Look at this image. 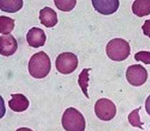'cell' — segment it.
Here are the masks:
<instances>
[{"mask_svg":"<svg viewBox=\"0 0 150 131\" xmlns=\"http://www.w3.org/2000/svg\"><path fill=\"white\" fill-rule=\"evenodd\" d=\"M51 60L44 51H40L32 56L28 62V71L32 77L42 79L49 74L51 70Z\"/></svg>","mask_w":150,"mask_h":131,"instance_id":"1","label":"cell"},{"mask_svg":"<svg viewBox=\"0 0 150 131\" xmlns=\"http://www.w3.org/2000/svg\"><path fill=\"white\" fill-rule=\"evenodd\" d=\"M62 125L66 131H84L86 121L79 110L69 108L63 114Z\"/></svg>","mask_w":150,"mask_h":131,"instance_id":"2","label":"cell"},{"mask_svg":"<svg viewBox=\"0 0 150 131\" xmlns=\"http://www.w3.org/2000/svg\"><path fill=\"white\" fill-rule=\"evenodd\" d=\"M108 57L114 61H123L130 54V47L126 40L115 38L111 40L106 47Z\"/></svg>","mask_w":150,"mask_h":131,"instance_id":"3","label":"cell"},{"mask_svg":"<svg viewBox=\"0 0 150 131\" xmlns=\"http://www.w3.org/2000/svg\"><path fill=\"white\" fill-rule=\"evenodd\" d=\"M79 60L74 53H63L58 56L55 60L57 71L62 74H70L77 68Z\"/></svg>","mask_w":150,"mask_h":131,"instance_id":"4","label":"cell"},{"mask_svg":"<svg viewBox=\"0 0 150 131\" xmlns=\"http://www.w3.org/2000/svg\"><path fill=\"white\" fill-rule=\"evenodd\" d=\"M95 113L100 119L108 121L114 118L117 108L111 100L108 98H101L95 104Z\"/></svg>","mask_w":150,"mask_h":131,"instance_id":"5","label":"cell"},{"mask_svg":"<svg viewBox=\"0 0 150 131\" xmlns=\"http://www.w3.org/2000/svg\"><path fill=\"white\" fill-rule=\"evenodd\" d=\"M148 71L146 68L140 64L129 66L126 73L128 83L135 87H139L145 83L148 79Z\"/></svg>","mask_w":150,"mask_h":131,"instance_id":"6","label":"cell"},{"mask_svg":"<svg viewBox=\"0 0 150 131\" xmlns=\"http://www.w3.org/2000/svg\"><path fill=\"white\" fill-rule=\"evenodd\" d=\"M94 9L102 15H109L115 13L119 7L118 0H93Z\"/></svg>","mask_w":150,"mask_h":131,"instance_id":"7","label":"cell"},{"mask_svg":"<svg viewBox=\"0 0 150 131\" xmlns=\"http://www.w3.org/2000/svg\"><path fill=\"white\" fill-rule=\"evenodd\" d=\"M18 48L17 41L12 35L0 36V53L3 56H11Z\"/></svg>","mask_w":150,"mask_h":131,"instance_id":"8","label":"cell"},{"mask_svg":"<svg viewBox=\"0 0 150 131\" xmlns=\"http://www.w3.org/2000/svg\"><path fill=\"white\" fill-rule=\"evenodd\" d=\"M26 40L30 47L38 48L44 45L46 41V36L42 29L34 27L28 32Z\"/></svg>","mask_w":150,"mask_h":131,"instance_id":"9","label":"cell"},{"mask_svg":"<svg viewBox=\"0 0 150 131\" xmlns=\"http://www.w3.org/2000/svg\"><path fill=\"white\" fill-rule=\"evenodd\" d=\"M39 18L43 25L47 28H52L58 22L57 13L49 7H45L40 10Z\"/></svg>","mask_w":150,"mask_h":131,"instance_id":"10","label":"cell"},{"mask_svg":"<svg viewBox=\"0 0 150 131\" xmlns=\"http://www.w3.org/2000/svg\"><path fill=\"white\" fill-rule=\"evenodd\" d=\"M12 98L9 101L11 109L15 112H22L26 110L29 106V101L25 95L22 94L11 95Z\"/></svg>","mask_w":150,"mask_h":131,"instance_id":"11","label":"cell"},{"mask_svg":"<svg viewBox=\"0 0 150 131\" xmlns=\"http://www.w3.org/2000/svg\"><path fill=\"white\" fill-rule=\"evenodd\" d=\"M132 12L138 17H143L150 14V1L136 0L133 3Z\"/></svg>","mask_w":150,"mask_h":131,"instance_id":"12","label":"cell"},{"mask_svg":"<svg viewBox=\"0 0 150 131\" xmlns=\"http://www.w3.org/2000/svg\"><path fill=\"white\" fill-rule=\"evenodd\" d=\"M22 0H1L0 9L7 13H16L23 7Z\"/></svg>","mask_w":150,"mask_h":131,"instance_id":"13","label":"cell"},{"mask_svg":"<svg viewBox=\"0 0 150 131\" xmlns=\"http://www.w3.org/2000/svg\"><path fill=\"white\" fill-rule=\"evenodd\" d=\"M15 27V20L11 18L1 16L0 17V33L9 35Z\"/></svg>","mask_w":150,"mask_h":131,"instance_id":"14","label":"cell"},{"mask_svg":"<svg viewBox=\"0 0 150 131\" xmlns=\"http://www.w3.org/2000/svg\"><path fill=\"white\" fill-rule=\"evenodd\" d=\"M90 70V69H84L79 75V84L80 88L82 89V92H84V94L87 98H89L88 95V81H89V74H88V71Z\"/></svg>","mask_w":150,"mask_h":131,"instance_id":"15","label":"cell"},{"mask_svg":"<svg viewBox=\"0 0 150 131\" xmlns=\"http://www.w3.org/2000/svg\"><path fill=\"white\" fill-rule=\"evenodd\" d=\"M54 4L59 9L64 12H69L76 4V0H55Z\"/></svg>","mask_w":150,"mask_h":131,"instance_id":"16","label":"cell"},{"mask_svg":"<svg viewBox=\"0 0 150 131\" xmlns=\"http://www.w3.org/2000/svg\"><path fill=\"white\" fill-rule=\"evenodd\" d=\"M141 109V107L133 110L128 116V121L132 125L133 127L140 128L141 129H143L142 125H144L143 123L140 121V116H139V110Z\"/></svg>","mask_w":150,"mask_h":131,"instance_id":"17","label":"cell"},{"mask_svg":"<svg viewBox=\"0 0 150 131\" xmlns=\"http://www.w3.org/2000/svg\"><path fill=\"white\" fill-rule=\"evenodd\" d=\"M136 61H141L146 64H150V52L140 51L134 55Z\"/></svg>","mask_w":150,"mask_h":131,"instance_id":"18","label":"cell"},{"mask_svg":"<svg viewBox=\"0 0 150 131\" xmlns=\"http://www.w3.org/2000/svg\"><path fill=\"white\" fill-rule=\"evenodd\" d=\"M142 28L143 30L144 34L150 38V19L146 20L145 21V23L144 24Z\"/></svg>","mask_w":150,"mask_h":131,"instance_id":"19","label":"cell"},{"mask_svg":"<svg viewBox=\"0 0 150 131\" xmlns=\"http://www.w3.org/2000/svg\"><path fill=\"white\" fill-rule=\"evenodd\" d=\"M146 109L147 113H148L150 116V95L146 99Z\"/></svg>","mask_w":150,"mask_h":131,"instance_id":"20","label":"cell"},{"mask_svg":"<svg viewBox=\"0 0 150 131\" xmlns=\"http://www.w3.org/2000/svg\"><path fill=\"white\" fill-rule=\"evenodd\" d=\"M16 131H33V130H31L30 129H28V128H20V129H17Z\"/></svg>","mask_w":150,"mask_h":131,"instance_id":"21","label":"cell"}]
</instances>
